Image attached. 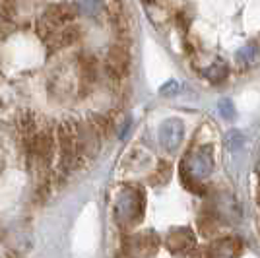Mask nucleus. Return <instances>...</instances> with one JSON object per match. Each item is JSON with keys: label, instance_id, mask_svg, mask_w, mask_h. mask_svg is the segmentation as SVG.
I'll list each match as a JSON object with an SVG mask.
<instances>
[{"label": "nucleus", "instance_id": "ddd939ff", "mask_svg": "<svg viewBox=\"0 0 260 258\" xmlns=\"http://www.w3.org/2000/svg\"><path fill=\"white\" fill-rule=\"evenodd\" d=\"M219 107H221V113H223L225 117H231V115H233V109H231V105H229V101H223Z\"/></svg>", "mask_w": 260, "mask_h": 258}, {"label": "nucleus", "instance_id": "0eeeda50", "mask_svg": "<svg viewBox=\"0 0 260 258\" xmlns=\"http://www.w3.org/2000/svg\"><path fill=\"white\" fill-rule=\"evenodd\" d=\"M194 233L188 227H173L167 237H165V245L173 254H184L188 250L194 248Z\"/></svg>", "mask_w": 260, "mask_h": 258}, {"label": "nucleus", "instance_id": "20e7f679", "mask_svg": "<svg viewBox=\"0 0 260 258\" xmlns=\"http://www.w3.org/2000/svg\"><path fill=\"white\" fill-rule=\"evenodd\" d=\"M157 252V235L152 231L138 233L126 241V254L130 258H152Z\"/></svg>", "mask_w": 260, "mask_h": 258}, {"label": "nucleus", "instance_id": "9d476101", "mask_svg": "<svg viewBox=\"0 0 260 258\" xmlns=\"http://www.w3.org/2000/svg\"><path fill=\"white\" fill-rule=\"evenodd\" d=\"M202 74L206 76L212 84H219V82H223V80L228 78L229 68L221 58H216V60H212V62L202 70Z\"/></svg>", "mask_w": 260, "mask_h": 258}, {"label": "nucleus", "instance_id": "423d86ee", "mask_svg": "<svg viewBox=\"0 0 260 258\" xmlns=\"http://www.w3.org/2000/svg\"><path fill=\"white\" fill-rule=\"evenodd\" d=\"M128 49L124 45H115L111 51L107 53L105 58V70L113 80H120L124 78L126 70H128Z\"/></svg>", "mask_w": 260, "mask_h": 258}, {"label": "nucleus", "instance_id": "6e6552de", "mask_svg": "<svg viewBox=\"0 0 260 258\" xmlns=\"http://www.w3.org/2000/svg\"><path fill=\"white\" fill-rule=\"evenodd\" d=\"M239 252H241V241L237 237H223L210 247L208 258H237Z\"/></svg>", "mask_w": 260, "mask_h": 258}, {"label": "nucleus", "instance_id": "9b49d317", "mask_svg": "<svg viewBox=\"0 0 260 258\" xmlns=\"http://www.w3.org/2000/svg\"><path fill=\"white\" fill-rule=\"evenodd\" d=\"M74 4L82 16L98 18L99 14L107 12V0H74Z\"/></svg>", "mask_w": 260, "mask_h": 258}, {"label": "nucleus", "instance_id": "f257e3e1", "mask_svg": "<svg viewBox=\"0 0 260 258\" xmlns=\"http://www.w3.org/2000/svg\"><path fill=\"white\" fill-rule=\"evenodd\" d=\"M214 171V151L210 146H200L190 150L181 163V177L183 183L196 194H204L202 181H206Z\"/></svg>", "mask_w": 260, "mask_h": 258}, {"label": "nucleus", "instance_id": "1a4fd4ad", "mask_svg": "<svg viewBox=\"0 0 260 258\" xmlns=\"http://www.w3.org/2000/svg\"><path fill=\"white\" fill-rule=\"evenodd\" d=\"M260 60V47L256 43L245 45L237 53V64L241 68H252Z\"/></svg>", "mask_w": 260, "mask_h": 258}, {"label": "nucleus", "instance_id": "7ed1b4c3", "mask_svg": "<svg viewBox=\"0 0 260 258\" xmlns=\"http://www.w3.org/2000/svg\"><path fill=\"white\" fill-rule=\"evenodd\" d=\"M56 140L60 148V167L64 171H72L80 162V157L84 155L78 140L76 122H62L56 130Z\"/></svg>", "mask_w": 260, "mask_h": 258}, {"label": "nucleus", "instance_id": "f03ea898", "mask_svg": "<svg viewBox=\"0 0 260 258\" xmlns=\"http://www.w3.org/2000/svg\"><path fill=\"white\" fill-rule=\"evenodd\" d=\"M144 190L138 186L122 188L115 202V219L120 225H134L144 215Z\"/></svg>", "mask_w": 260, "mask_h": 258}, {"label": "nucleus", "instance_id": "f8f14e48", "mask_svg": "<svg viewBox=\"0 0 260 258\" xmlns=\"http://www.w3.org/2000/svg\"><path fill=\"white\" fill-rule=\"evenodd\" d=\"M169 177H171V165L167 162H161L157 167H155V171H153V177H152V183L153 184H165L169 181Z\"/></svg>", "mask_w": 260, "mask_h": 258}, {"label": "nucleus", "instance_id": "4468645a", "mask_svg": "<svg viewBox=\"0 0 260 258\" xmlns=\"http://www.w3.org/2000/svg\"><path fill=\"white\" fill-rule=\"evenodd\" d=\"M256 173H258V186H256V204H258V208H260V163H258V167H256Z\"/></svg>", "mask_w": 260, "mask_h": 258}, {"label": "nucleus", "instance_id": "39448f33", "mask_svg": "<svg viewBox=\"0 0 260 258\" xmlns=\"http://www.w3.org/2000/svg\"><path fill=\"white\" fill-rule=\"evenodd\" d=\"M184 138V124L179 118H167L159 126V144L167 151H175Z\"/></svg>", "mask_w": 260, "mask_h": 258}]
</instances>
